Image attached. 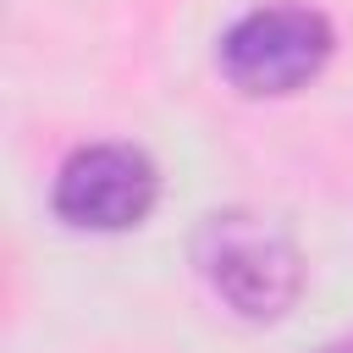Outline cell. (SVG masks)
I'll list each match as a JSON object with an SVG mask.
<instances>
[{
	"mask_svg": "<svg viewBox=\"0 0 353 353\" xmlns=\"http://www.w3.org/2000/svg\"><path fill=\"white\" fill-rule=\"evenodd\" d=\"M193 259H199V276L210 281V292L237 320H254V325L281 320L303 292V259H298L292 237L254 210L210 215L193 237Z\"/></svg>",
	"mask_w": 353,
	"mask_h": 353,
	"instance_id": "obj_1",
	"label": "cell"
},
{
	"mask_svg": "<svg viewBox=\"0 0 353 353\" xmlns=\"http://www.w3.org/2000/svg\"><path fill=\"white\" fill-rule=\"evenodd\" d=\"M336 50V33L325 11L314 6H259L237 17L221 39V72L248 99H281L298 94L325 72Z\"/></svg>",
	"mask_w": 353,
	"mask_h": 353,
	"instance_id": "obj_2",
	"label": "cell"
},
{
	"mask_svg": "<svg viewBox=\"0 0 353 353\" xmlns=\"http://www.w3.org/2000/svg\"><path fill=\"white\" fill-rule=\"evenodd\" d=\"M160 199V171L132 143H88L55 176V215L77 232H127Z\"/></svg>",
	"mask_w": 353,
	"mask_h": 353,
	"instance_id": "obj_3",
	"label": "cell"
}]
</instances>
